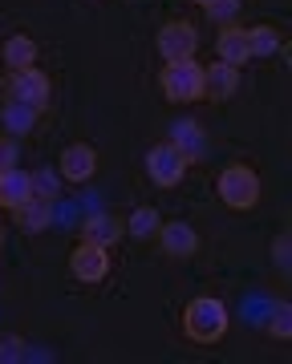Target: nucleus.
I'll list each match as a JSON object with an SVG mask.
<instances>
[{
  "instance_id": "f257e3e1",
  "label": "nucleus",
  "mask_w": 292,
  "mask_h": 364,
  "mask_svg": "<svg viewBox=\"0 0 292 364\" xmlns=\"http://www.w3.org/2000/svg\"><path fill=\"white\" fill-rule=\"evenodd\" d=\"M183 332L195 340V344H215V340H224V332H227V308H224V299L195 296L183 308Z\"/></svg>"
},
{
  "instance_id": "f03ea898",
  "label": "nucleus",
  "mask_w": 292,
  "mask_h": 364,
  "mask_svg": "<svg viewBox=\"0 0 292 364\" xmlns=\"http://www.w3.org/2000/svg\"><path fill=\"white\" fill-rule=\"evenodd\" d=\"M162 93L171 102H199L203 97V65L195 57L167 61V69H162Z\"/></svg>"
},
{
  "instance_id": "7ed1b4c3",
  "label": "nucleus",
  "mask_w": 292,
  "mask_h": 364,
  "mask_svg": "<svg viewBox=\"0 0 292 364\" xmlns=\"http://www.w3.org/2000/svg\"><path fill=\"white\" fill-rule=\"evenodd\" d=\"M219 198L231 210H248L260 203V174L252 166H227L219 174Z\"/></svg>"
},
{
  "instance_id": "20e7f679",
  "label": "nucleus",
  "mask_w": 292,
  "mask_h": 364,
  "mask_svg": "<svg viewBox=\"0 0 292 364\" xmlns=\"http://www.w3.org/2000/svg\"><path fill=\"white\" fill-rule=\"evenodd\" d=\"M183 170H187V158L174 150L171 142H159L146 150V178L155 182V186H179L183 182Z\"/></svg>"
},
{
  "instance_id": "39448f33",
  "label": "nucleus",
  "mask_w": 292,
  "mask_h": 364,
  "mask_svg": "<svg viewBox=\"0 0 292 364\" xmlns=\"http://www.w3.org/2000/svg\"><path fill=\"white\" fill-rule=\"evenodd\" d=\"M9 97L33 105V109H45V105H49V77H45L37 65L13 69V77H9Z\"/></svg>"
},
{
  "instance_id": "423d86ee",
  "label": "nucleus",
  "mask_w": 292,
  "mask_h": 364,
  "mask_svg": "<svg viewBox=\"0 0 292 364\" xmlns=\"http://www.w3.org/2000/svg\"><path fill=\"white\" fill-rule=\"evenodd\" d=\"M69 272L81 284H102L110 272V247H98V243H85L81 239V247L69 255Z\"/></svg>"
},
{
  "instance_id": "0eeeda50",
  "label": "nucleus",
  "mask_w": 292,
  "mask_h": 364,
  "mask_svg": "<svg viewBox=\"0 0 292 364\" xmlns=\"http://www.w3.org/2000/svg\"><path fill=\"white\" fill-rule=\"evenodd\" d=\"M199 49V33L195 25H187V21H171V25L159 28V53L167 61H183V57H195Z\"/></svg>"
},
{
  "instance_id": "6e6552de",
  "label": "nucleus",
  "mask_w": 292,
  "mask_h": 364,
  "mask_svg": "<svg viewBox=\"0 0 292 364\" xmlns=\"http://www.w3.org/2000/svg\"><path fill=\"white\" fill-rule=\"evenodd\" d=\"M57 170H61V178H66V182H90L93 170H98V150H93L90 142L66 146V154H61Z\"/></svg>"
},
{
  "instance_id": "1a4fd4ad",
  "label": "nucleus",
  "mask_w": 292,
  "mask_h": 364,
  "mask_svg": "<svg viewBox=\"0 0 292 364\" xmlns=\"http://www.w3.org/2000/svg\"><path fill=\"white\" fill-rule=\"evenodd\" d=\"M236 90H239V65L215 61V65L203 69V97H212V102H227Z\"/></svg>"
},
{
  "instance_id": "9d476101",
  "label": "nucleus",
  "mask_w": 292,
  "mask_h": 364,
  "mask_svg": "<svg viewBox=\"0 0 292 364\" xmlns=\"http://www.w3.org/2000/svg\"><path fill=\"white\" fill-rule=\"evenodd\" d=\"M155 235L162 239V251L174 255V259H187V255L199 251V235H195V227H187V223H167Z\"/></svg>"
},
{
  "instance_id": "9b49d317",
  "label": "nucleus",
  "mask_w": 292,
  "mask_h": 364,
  "mask_svg": "<svg viewBox=\"0 0 292 364\" xmlns=\"http://www.w3.org/2000/svg\"><path fill=\"white\" fill-rule=\"evenodd\" d=\"M25 198H33V174L21 166L13 170H0V207L16 210Z\"/></svg>"
},
{
  "instance_id": "f8f14e48",
  "label": "nucleus",
  "mask_w": 292,
  "mask_h": 364,
  "mask_svg": "<svg viewBox=\"0 0 292 364\" xmlns=\"http://www.w3.org/2000/svg\"><path fill=\"white\" fill-rule=\"evenodd\" d=\"M16 223H21V231L41 235L49 223H53V198H41V195L25 198V203L16 207Z\"/></svg>"
},
{
  "instance_id": "ddd939ff",
  "label": "nucleus",
  "mask_w": 292,
  "mask_h": 364,
  "mask_svg": "<svg viewBox=\"0 0 292 364\" xmlns=\"http://www.w3.org/2000/svg\"><path fill=\"white\" fill-rule=\"evenodd\" d=\"M215 53H219V61L227 65H244V61H252V53H248V33L236 25H224L219 28V37H215Z\"/></svg>"
},
{
  "instance_id": "4468645a",
  "label": "nucleus",
  "mask_w": 292,
  "mask_h": 364,
  "mask_svg": "<svg viewBox=\"0 0 292 364\" xmlns=\"http://www.w3.org/2000/svg\"><path fill=\"white\" fill-rule=\"evenodd\" d=\"M167 142H171L174 150L187 158V162H191V158H203V150H207V138H203V130L195 126V122H187V117H179V122L171 126V138H167Z\"/></svg>"
},
{
  "instance_id": "2eb2a0df",
  "label": "nucleus",
  "mask_w": 292,
  "mask_h": 364,
  "mask_svg": "<svg viewBox=\"0 0 292 364\" xmlns=\"http://www.w3.org/2000/svg\"><path fill=\"white\" fill-rule=\"evenodd\" d=\"M81 239L85 243H98V247H114L122 239V227L114 215H90V219L81 223Z\"/></svg>"
},
{
  "instance_id": "dca6fc26",
  "label": "nucleus",
  "mask_w": 292,
  "mask_h": 364,
  "mask_svg": "<svg viewBox=\"0 0 292 364\" xmlns=\"http://www.w3.org/2000/svg\"><path fill=\"white\" fill-rule=\"evenodd\" d=\"M0 61L9 69H28L37 65V41L25 37V33H16V37L4 41V49H0Z\"/></svg>"
},
{
  "instance_id": "f3484780",
  "label": "nucleus",
  "mask_w": 292,
  "mask_h": 364,
  "mask_svg": "<svg viewBox=\"0 0 292 364\" xmlns=\"http://www.w3.org/2000/svg\"><path fill=\"white\" fill-rule=\"evenodd\" d=\"M37 114H41V109H33V105H25V102H16V97H9L4 114H0V122H4V134H13V138L28 134L33 126H37Z\"/></svg>"
},
{
  "instance_id": "a211bd4d",
  "label": "nucleus",
  "mask_w": 292,
  "mask_h": 364,
  "mask_svg": "<svg viewBox=\"0 0 292 364\" xmlns=\"http://www.w3.org/2000/svg\"><path fill=\"white\" fill-rule=\"evenodd\" d=\"M244 33H248V53H252V57H276L280 53V33L272 25L244 28Z\"/></svg>"
},
{
  "instance_id": "6ab92c4d",
  "label": "nucleus",
  "mask_w": 292,
  "mask_h": 364,
  "mask_svg": "<svg viewBox=\"0 0 292 364\" xmlns=\"http://www.w3.org/2000/svg\"><path fill=\"white\" fill-rule=\"evenodd\" d=\"M159 227H162V223H159V210H155V207H138L130 215V235H134V239H150Z\"/></svg>"
},
{
  "instance_id": "aec40b11",
  "label": "nucleus",
  "mask_w": 292,
  "mask_h": 364,
  "mask_svg": "<svg viewBox=\"0 0 292 364\" xmlns=\"http://www.w3.org/2000/svg\"><path fill=\"white\" fill-rule=\"evenodd\" d=\"M268 332H272L276 340H292V304H272Z\"/></svg>"
},
{
  "instance_id": "412c9836",
  "label": "nucleus",
  "mask_w": 292,
  "mask_h": 364,
  "mask_svg": "<svg viewBox=\"0 0 292 364\" xmlns=\"http://www.w3.org/2000/svg\"><path fill=\"white\" fill-rule=\"evenodd\" d=\"M61 170H37L33 174V195H41V198H57V191H61Z\"/></svg>"
},
{
  "instance_id": "4be33fe9",
  "label": "nucleus",
  "mask_w": 292,
  "mask_h": 364,
  "mask_svg": "<svg viewBox=\"0 0 292 364\" xmlns=\"http://www.w3.org/2000/svg\"><path fill=\"white\" fill-rule=\"evenodd\" d=\"M203 9H207V16H212L215 25H231L239 16V0H207Z\"/></svg>"
},
{
  "instance_id": "5701e85b",
  "label": "nucleus",
  "mask_w": 292,
  "mask_h": 364,
  "mask_svg": "<svg viewBox=\"0 0 292 364\" xmlns=\"http://www.w3.org/2000/svg\"><path fill=\"white\" fill-rule=\"evenodd\" d=\"M25 360V340L21 336H0V364Z\"/></svg>"
},
{
  "instance_id": "b1692460",
  "label": "nucleus",
  "mask_w": 292,
  "mask_h": 364,
  "mask_svg": "<svg viewBox=\"0 0 292 364\" xmlns=\"http://www.w3.org/2000/svg\"><path fill=\"white\" fill-rule=\"evenodd\" d=\"M272 259H276L280 272H288V267H292V239H288V235H280L276 243H272Z\"/></svg>"
},
{
  "instance_id": "393cba45",
  "label": "nucleus",
  "mask_w": 292,
  "mask_h": 364,
  "mask_svg": "<svg viewBox=\"0 0 292 364\" xmlns=\"http://www.w3.org/2000/svg\"><path fill=\"white\" fill-rule=\"evenodd\" d=\"M16 162H21V150H16V138L9 134V138H0V170H13Z\"/></svg>"
},
{
  "instance_id": "a878e982",
  "label": "nucleus",
  "mask_w": 292,
  "mask_h": 364,
  "mask_svg": "<svg viewBox=\"0 0 292 364\" xmlns=\"http://www.w3.org/2000/svg\"><path fill=\"white\" fill-rule=\"evenodd\" d=\"M0 247H4V231H0Z\"/></svg>"
},
{
  "instance_id": "bb28decb",
  "label": "nucleus",
  "mask_w": 292,
  "mask_h": 364,
  "mask_svg": "<svg viewBox=\"0 0 292 364\" xmlns=\"http://www.w3.org/2000/svg\"><path fill=\"white\" fill-rule=\"evenodd\" d=\"M195 4H207V0H195Z\"/></svg>"
}]
</instances>
